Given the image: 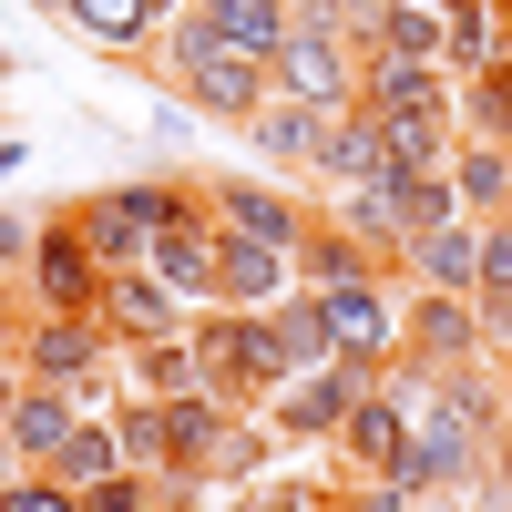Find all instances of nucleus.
Wrapping results in <instances>:
<instances>
[{
	"instance_id": "1",
	"label": "nucleus",
	"mask_w": 512,
	"mask_h": 512,
	"mask_svg": "<svg viewBox=\"0 0 512 512\" xmlns=\"http://www.w3.org/2000/svg\"><path fill=\"white\" fill-rule=\"evenodd\" d=\"M175 62H185V82H195V103L205 113H256L267 103V52H246V41H226L216 21H185L175 31Z\"/></svg>"
},
{
	"instance_id": "2",
	"label": "nucleus",
	"mask_w": 512,
	"mask_h": 512,
	"mask_svg": "<svg viewBox=\"0 0 512 512\" xmlns=\"http://www.w3.org/2000/svg\"><path fill=\"white\" fill-rule=\"evenodd\" d=\"M277 82L297 103H349V41L338 31H308V21H287V41H277Z\"/></svg>"
},
{
	"instance_id": "3",
	"label": "nucleus",
	"mask_w": 512,
	"mask_h": 512,
	"mask_svg": "<svg viewBox=\"0 0 512 512\" xmlns=\"http://www.w3.org/2000/svg\"><path fill=\"white\" fill-rule=\"evenodd\" d=\"M461 461H472V420H451V410L431 400V420H410V441H400V461H390V492H441Z\"/></svg>"
},
{
	"instance_id": "4",
	"label": "nucleus",
	"mask_w": 512,
	"mask_h": 512,
	"mask_svg": "<svg viewBox=\"0 0 512 512\" xmlns=\"http://www.w3.org/2000/svg\"><path fill=\"white\" fill-rule=\"evenodd\" d=\"M195 359H205V379H236V390H256V379L287 369L267 318H205V328H195Z\"/></svg>"
},
{
	"instance_id": "5",
	"label": "nucleus",
	"mask_w": 512,
	"mask_h": 512,
	"mask_svg": "<svg viewBox=\"0 0 512 512\" xmlns=\"http://www.w3.org/2000/svg\"><path fill=\"white\" fill-rule=\"evenodd\" d=\"M359 390H379V379H369V359H349V349H338V369H318V379H297V390H287V431H338V420H349V400Z\"/></svg>"
},
{
	"instance_id": "6",
	"label": "nucleus",
	"mask_w": 512,
	"mask_h": 512,
	"mask_svg": "<svg viewBox=\"0 0 512 512\" xmlns=\"http://www.w3.org/2000/svg\"><path fill=\"white\" fill-rule=\"evenodd\" d=\"M318 318H328V338H338L349 359H379V338H390V308H379L369 277H328V287H318Z\"/></svg>"
},
{
	"instance_id": "7",
	"label": "nucleus",
	"mask_w": 512,
	"mask_h": 512,
	"mask_svg": "<svg viewBox=\"0 0 512 512\" xmlns=\"http://www.w3.org/2000/svg\"><path fill=\"white\" fill-rule=\"evenodd\" d=\"M318 164H328L338 185L390 175V123H379V113H328V144H318Z\"/></svg>"
},
{
	"instance_id": "8",
	"label": "nucleus",
	"mask_w": 512,
	"mask_h": 512,
	"mask_svg": "<svg viewBox=\"0 0 512 512\" xmlns=\"http://www.w3.org/2000/svg\"><path fill=\"white\" fill-rule=\"evenodd\" d=\"M338 431H349V461H369V472H390V461H400V441H410V410H400V390H359Z\"/></svg>"
},
{
	"instance_id": "9",
	"label": "nucleus",
	"mask_w": 512,
	"mask_h": 512,
	"mask_svg": "<svg viewBox=\"0 0 512 512\" xmlns=\"http://www.w3.org/2000/svg\"><path fill=\"white\" fill-rule=\"evenodd\" d=\"M93 267H103V256L82 246V226H52V236H41V297H52V308H103Z\"/></svg>"
},
{
	"instance_id": "10",
	"label": "nucleus",
	"mask_w": 512,
	"mask_h": 512,
	"mask_svg": "<svg viewBox=\"0 0 512 512\" xmlns=\"http://www.w3.org/2000/svg\"><path fill=\"white\" fill-rule=\"evenodd\" d=\"M216 236H205L195 216H164L154 226V267H164V287H185V297H205V287H216Z\"/></svg>"
},
{
	"instance_id": "11",
	"label": "nucleus",
	"mask_w": 512,
	"mask_h": 512,
	"mask_svg": "<svg viewBox=\"0 0 512 512\" xmlns=\"http://www.w3.org/2000/svg\"><path fill=\"white\" fill-rule=\"evenodd\" d=\"M256 144H267L277 164H318V144H328V103H256Z\"/></svg>"
},
{
	"instance_id": "12",
	"label": "nucleus",
	"mask_w": 512,
	"mask_h": 512,
	"mask_svg": "<svg viewBox=\"0 0 512 512\" xmlns=\"http://www.w3.org/2000/svg\"><path fill=\"white\" fill-rule=\"evenodd\" d=\"M0 431H11V451H21V461H52V451L82 431V420H72V400H62V390H21Z\"/></svg>"
},
{
	"instance_id": "13",
	"label": "nucleus",
	"mask_w": 512,
	"mask_h": 512,
	"mask_svg": "<svg viewBox=\"0 0 512 512\" xmlns=\"http://www.w3.org/2000/svg\"><path fill=\"white\" fill-rule=\"evenodd\" d=\"M277 277H287V246H277V236H236V226H226L216 297H277Z\"/></svg>"
},
{
	"instance_id": "14",
	"label": "nucleus",
	"mask_w": 512,
	"mask_h": 512,
	"mask_svg": "<svg viewBox=\"0 0 512 512\" xmlns=\"http://www.w3.org/2000/svg\"><path fill=\"white\" fill-rule=\"evenodd\" d=\"M410 256H420V277H431V287H472L482 277V236L472 226H410Z\"/></svg>"
},
{
	"instance_id": "15",
	"label": "nucleus",
	"mask_w": 512,
	"mask_h": 512,
	"mask_svg": "<svg viewBox=\"0 0 512 512\" xmlns=\"http://www.w3.org/2000/svg\"><path fill=\"white\" fill-rule=\"evenodd\" d=\"M103 318H113V328H134V338H164V328H175V287H154V277H134V267H113V277H103Z\"/></svg>"
},
{
	"instance_id": "16",
	"label": "nucleus",
	"mask_w": 512,
	"mask_h": 512,
	"mask_svg": "<svg viewBox=\"0 0 512 512\" xmlns=\"http://www.w3.org/2000/svg\"><path fill=\"white\" fill-rule=\"evenodd\" d=\"M379 52L441 62V52H451V11H441V0H390V11H379Z\"/></svg>"
},
{
	"instance_id": "17",
	"label": "nucleus",
	"mask_w": 512,
	"mask_h": 512,
	"mask_svg": "<svg viewBox=\"0 0 512 512\" xmlns=\"http://www.w3.org/2000/svg\"><path fill=\"white\" fill-rule=\"evenodd\" d=\"M369 103H379V113H451V103H441V72H431V62H410V52H379Z\"/></svg>"
},
{
	"instance_id": "18",
	"label": "nucleus",
	"mask_w": 512,
	"mask_h": 512,
	"mask_svg": "<svg viewBox=\"0 0 512 512\" xmlns=\"http://www.w3.org/2000/svg\"><path fill=\"white\" fill-rule=\"evenodd\" d=\"M93 359H103V328L82 318V308H62L52 328L31 338V369H41V379H82V369H93Z\"/></svg>"
},
{
	"instance_id": "19",
	"label": "nucleus",
	"mask_w": 512,
	"mask_h": 512,
	"mask_svg": "<svg viewBox=\"0 0 512 512\" xmlns=\"http://www.w3.org/2000/svg\"><path fill=\"white\" fill-rule=\"evenodd\" d=\"M379 123H390V175H431V164H441L451 113H379Z\"/></svg>"
},
{
	"instance_id": "20",
	"label": "nucleus",
	"mask_w": 512,
	"mask_h": 512,
	"mask_svg": "<svg viewBox=\"0 0 512 512\" xmlns=\"http://www.w3.org/2000/svg\"><path fill=\"white\" fill-rule=\"evenodd\" d=\"M205 21H216L226 41H246V52H267V62H277V41H287V0H216Z\"/></svg>"
},
{
	"instance_id": "21",
	"label": "nucleus",
	"mask_w": 512,
	"mask_h": 512,
	"mask_svg": "<svg viewBox=\"0 0 512 512\" xmlns=\"http://www.w3.org/2000/svg\"><path fill=\"white\" fill-rule=\"evenodd\" d=\"M267 328H277V359H287V369H308V359H328V349H338L328 318H318V297H297V308H267Z\"/></svg>"
},
{
	"instance_id": "22",
	"label": "nucleus",
	"mask_w": 512,
	"mask_h": 512,
	"mask_svg": "<svg viewBox=\"0 0 512 512\" xmlns=\"http://www.w3.org/2000/svg\"><path fill=\"white\" fill-rule=\"evenodd\" d=\"M164 451H175V461L216 451V400H205V390H175V400H164Z\"/></svg>"
},
{
	"instance_id": "23",
	"label": "nucleus",
	"mask_w": 512,
	"mask_h": 512,
	"mask_svg": "<svg viewBox=\"0 0 512 512\" xmlns=\"http://www.w3.org/2000/svg\"><path fill=\"white\" fill-rule=\"evenodd\" d=\"M216 205H226V226H236V236H277V246H297V216H287L277 195H256V185H226Z\"/></svg>"
},
{
	"instance_id": "24",
	"label": "nucleus",
	"mask_w": 512,
	"mask_h": 512,
	"mask_svg": "<svg viewBox=\"0 0 512 512\" xmlns=\"http://www.w3.org/2000/svg\"><path fill=\"white\" fill-rule=\"evenodd\" d=\"M451 195H461V205H512V154L472 144V154H461V175H451Z\"/></svg>"
},
{
	"instance_id": "25",
	"label": "nucleus",
	"mask_w": 512,
	"mask_h": 512,
	"mask_svg": "<svg viewBox=\"0 0 512 512\" xmlns=\"http://www.w3.org/2000/svg\"><path fill=\"white\" fill-rule=\"evenodd\" d=\"M144 379H154L164 400H175V390H205V359H195V338H185V349H175V328H164V338H144Z\"/></svg>"
},
{
	"instance_id": "26",
	"label": "nucleus",
	"mask_w": 512,
	"mask_h": 512,
	"mask_svg": "<svg viewBox=\"0 0 512 512\" xmlns=\"http://www.w3.org/2000/svg\"><path fill=\"white\" fill-rule=\"evenodd\" d=\"M52 461H62V482H72V492H93V482H113V431H72Z\"/></svg>"
},
{
	"instance_id": "27",
	"label": "nucleus",
	"mask_w": 512,
	"mask_h": 512,
	"mask_svg": "<svg viewBox=\"0 0 512 512\" xmlns=\"http://www.w3.org/2000/svg\"><path fill=\"white\" fill-rule=\"evenodd\" d=\"M62 11H72L82 31H103V41H134V31L154 21V0H62Z\"/></svg>"
},
{
	"instance_id": "28",
	"label": "nucleus",
	"mask_w": 512,
	"mask_h": 512,
	"mask_svg": "<svg viewBox=\"0 0 512 512\" xmlns=\"http://www.w3.org/2000/svg\"><path fill=\"white\" fill-rule=\"evenodd\" d=\"M72 226H82V246H93L103 267H123V256H134V236H144L134 216H123V205H93V216H72Z\"/></svg>"
},
{
	"instance_id": "29",
	"label": "nucleus",
	"mask_w": 512,
	"mask_h": 512,
	"mask_svg": "<svg viewBox=\"0 0 512 512\" xmlns=\"http://www.w3.org/2000/svg\"><path fill=\"white\" fill-rule=\"evenodd\" d=\"M482 297H492V328H512V236H482Z\"/></svg>"
},
{
	"instance_id": "30",
	"label": "nucleus",
	"mask_w": 512,
	"mask_h": 512,
	"mask_svg": "<svg viewBox=\"0 0 512 512\" xmlns=\"http://www.w3.org/2000/svg\"><path fill=\"white\" fill-rule=\"evenodd\" d=\"M492 52V11H482V0H451V52L441 62H482Z\"/></svg>"
},
{
	"instance_id": "31",
	"label": "nucleus",
	"mask_w": 512,
	"mask_h": 512,
	"mask_svg": "<svg viewBox=\"0 0 512 512\" xmlns=\"http://www.w3.org/2000/svg\"><path fill=\"white\" fill-rule=\"evenodd\" d=\"M420 349H441V359H461V349H472V318H461L451 297H441V308H420Z\"/></svg>"
},
{
	"instance_id": "32",
	"label": "nucleus",
	"mask_w": 512,
	"mask_h": 512,
	"mask_svg": "<svg viewBox=\"0 0 512 512\" xmlns=\"http://www.w3.org/2000/svg\"><path fill=\"white\" fill-rule=\"evenodd\" d=\"M308 277L328 287V277H359V246L349 236H308Z\"/></svg>"
},
{
	"instance_id": "33",
	"label": "nucleus",
	"mask_w": 512,
	"mask_h": 512,
	"mask_svg": "<svg viewBox=\"0 0 512 512\" xmlns=\"http://www.w3.org/2000/svg\"><path fill=\"white\" fill-rule=\"evenodd\" d=\"M113 205H123V216H134V226H164V216H185V205H175V195H164V185H123Z\"/></svg>"
},
{
	"instance_id": "34",
	"label": "nucleus",
	"mask_w": 512,
	"mask_h": 512,
	"mask_svg": "<svg viewBox=\"0 0 512 512\" xmlns=\"http://www.w3.org/2000/svg\"><path fill=\"white\" fill-rule=\"evenodd\" d=\"M72 482H0V502H11V512H52Z\"/></svg>"
},
{
	"instance_id": "35",
	"label": "nucleus",
	"mask_w": 512,
	"mask_h": 512,
	"mask_svg": "<svg viewBox=\"0 0 512 512\" xmlns=\"http://www.w3.org/2000/svg\"><path fill=\"white\" fill-rule=\"evenodd\" d=\"M11 246H21V226H11V216H0V256H11Z\"/></svg>"
},
{
	"instance_id": "36",
	"label": "nucleus",
	"mask_w": 512,
	"mask_h": 512,
	"mask_svg": "<svg viewBox=\"0 0 512 512\" xmlns=\"http://www.w3.org/2000/svg\"><path fill=\"white\" fill-rule=\"evenodd\" d=\"M0 482H11V431H0Z\"/></svg>"
},
{
	"instance_id": "37",
	"label": "nucleus",
	"mask_w": 512,
	"mask_h": 512,
	"mask_svg": "<svg viewBox=\"0 0 512 512\" xmlns=\"http://www.w3.org/2000/svg\"><path fill=\"white\" fill-rule=\"evenodd\" d=\"M11 400H21V390H11V379H0V420H11Z\"/></svg>"
},
{
	"instance_id": "38",
	"label": "nucleus",
	"mask_w": 512,
	"mask_h": 512,
	"mask_svg": "<svg viewBox=\"0 0 512 512\" xmlns=\"http://www.w3.org/2000/svg\"><path fill=\"white\" fill-rule=\"evenodd\" d=\"M0 338H11V297H0Z\"/></svg>"
},
{
	"instance_id": "39",
	"label": "nucleus",
	"mask_w": 512,
	"mask_h": 512,
	"mask_svg": "<svg viewBox=\"0 0 512 512\" xmlns=\"http://www.w3.org/2000/svg\"><path fill=\"white\" fill-rule=\"evenodd\" d=\"M338 11H349V21H359V11H369V0H338Z\"/></svg>"
},
{
	"instance_id": "40",
	"label": "nucleus",
	"mask_w": 512,
	"mask_h": 512,
	"mask_svg": "<svg viewBox=\"0 0 512 512\" xmlns=\"http://www.w3.org/2000/svg\"><path fill=\"white\" fill-rule=\"evenodd\" d=\"M502 492H512V451H502Z\"/></svg>"
},
{
	"instance_id": "41",
	"label": "nucleus",
	"mask_w": 512,
	"mask_h": 512,
	"mask_svg": "<svg viewBox=\"0 0 512 512\" xmlns=\"http://www.w3.org/2000/svg\"><path fill=\"white\" fill-rule=\"evenodd\" d=\"M154 11H175V0H154Z\"/></svg>"
},
{
	"instance_id": "42",
	"label": "nucleus",
	"mask_w": 512,
	"mask_h": 512,
	"mask_svg": "<svg viewBox=\"0 0 512 512\" xmlns=\"http://www.w3.org/2000/svg\"><path fill=\"white\" fill-rule=\"evenodd\" d=\"M502 21H512V0H502Z\"/></svg>"
},
{
	"instance_id": "43",
	"label": "nucleus",
	"mask_w": 512,
	"mask_h": 512,
	"mask_svg": "<svg viewBox=\"0 0 512 512\" xmlns=\"http://www.w3.org/2000/svg\"><path fill=\"white\" fill-rule=\"evenodd\" d=\"M502 134H512V123H502Z\"/></svg>"
},
{
	"instance_id": "44",
	"label": "nucleus",
	"mask_w": 512,
	"mask_h": 512,
	"mask_svg": "<svg viewBox=\"0 0 512 512\" xmlns=\"http://www.w3.org/2000/svg\"><path fill=\"white\" fill-rule=\"evenodd\" d=\"M441 11H451V0H441Z\"/></svg>"
}]
</instances>
